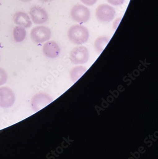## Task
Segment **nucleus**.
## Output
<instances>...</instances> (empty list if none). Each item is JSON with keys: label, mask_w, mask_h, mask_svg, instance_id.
<instances>
[{"label": "nucleus", "mask_w": 158, "mask_h": 159, "mask_svg": "<svg viewBox=\"0 0 158 159\" xmlns=\"http://www.w3.org/2000/svg\"><path fill=\"white\" fill-rule=\"evenodd\" d=\"M67 35L69 40L72 43L82 44L88 41L89 39L90 34L86 27L82 25H76L69 28Z\"/></svg>", "instance_id": "nucleus-1"}, {"label": "nucleus", "mask_w": 158, "mask_h": 159, "mask_svg": "<svg viewBox=\"0 0 158 159\" xmlns=\"http://www.w3.org/2000/svg\"><path fill=\"white\" fill-rule=\"evenodd\" d=\"M88 49L84 46L75 47L70 52V58L74 64H83L89 59Z\"/></svg>", "instance_id": "nucleus-2"}, {"label": "nucleus", "mask_w": 158, "mask_h": 159, "mask_svg": "<svg viewBox=\"0 0 158 159\" xmlns=\"http://www.w3.org/2000/svg\"><path fill=\"white\" fill-rule=\"evenodd\" d=\"M115 15V10L108 4H101L98 6L96 10V17L100 22L103 23L110 22L113 20Z\"/></svg>", "instance_id": "nucleus-3"}, {"label": "nucleus", "mask_w": 158, "mask_h": 159, "mask_svg": "<svg viewBox=\"0 0 158 159\" xmlns=\"http://www.w3.org/2000/svg\"><path fill=\"white\" fill-rule=\"evenodd\" d=\"M52 101L51 97L47 93H37L31 99V107L33 111L37 112L48 105Z\"/></svg>", "instance_id": "nucleus-4"}, {"label": "nucleus", "mask_w": 158, "mask_h": 159, "mask_svg": "<svg viewBox=\"0 0 158 159\" xmlns=\"http://www.w3.org/2000/svg\"><path fill=\"white\" fill-rule=\"evenodd\" d=\"M72 18L77 23H83L89 20L90 14L89 10L83 5L78 4L72 8L71 12Z\"/></svg>", "instance_id": "nucleus-5"}, {"label": "nucleus", "mask_w": 158, "mask_h": 159, "mask_svg": "<svg viewBox=\"0 0 158 159\" xmlns=\"http://www.w3.org/2000/svg\"><path fill=\"white\" fill-rule=\"evenodd\" d=\"M51 31L46 26H38L34 27L31 32V38L34 42L42 43L50 39Z\"/></svg>", "instance_id": "nucleus-6"}, {"label": "nucleus", "mask_w": 158, "mask_h": 159, "mask_svg": "<svg viewBox=\"0 0 158 159\" xmlns=\"http://www.w3.org/2000/svg\"><path fill=\"white\" fill-rule=\"evenodd\" d=\"M15 101L14 91L7 87H0V107L7 109L13 106Z\"/></svg>", "instance_id": "nucleus-7"}, {"label": "nucleus", "mask_w": 158, "mask_h": 159, "mask_svg": "<svg viewBox=\"0 0 158 159\" xmlns=\"http://www.w3.org/2000/svg\"><path fill=\"white\" fill-rule=\"evenodd\" d=\"M29 12L32 20L34 24L40 25L44 24L47 21L48 19L47 12L41 7L33 6L31 8Z\"/></svg>", "instance_id": "nucleus-8"}, {"label": "nucleus", "mask_w": 158, "mask_h": 159, "mask_svg": "<svg viewBox=\"0 0 158 159\" xmlns=\"http://www.w3.org/2000/svg\"><path fill=\"white\" fill-rule=\"evenodd\" d=\"M60 48L56 42L54 41L44 43L42 52L46 57L50 58H56L60 54Z\"/></svg>", "instance_id": "nucleus-9"}, {"label": "nucleus", "mask_w": 158, "mask_h": 159, "mask_svg": "<svg viewBox=\"0 0 158 159\" xmlns=\"http://www.w3.org/2000/svg\"><path fill=\"white\" fill-rule=\"evenodd\" d=\"M13 19L16 25L24 28H29L32 26V23L29 16L24 11L16 12Z\"/></svg>", "instance_id": "nucleus-10"}, {"label": "nucleus", "mask_w": 158, "mask_h": 159, "mask_svg": "<svg viewBox=\"0 0 158 159\" xmlns=\"http://www.w3.org/2000/svg\"><path fill=\"white\" fill-rule=\"evenodd\" d=\"M110 39L111 38L106 35H103L98 37L95 41L94 44L96 52L98 54H101L109 43Z\"/></svg>", "instance_id": "nucleus-11"}, {"label": "nucleus", "mask_w": 158, "mask_h": 159, "mask_svg": "<svg viewBox=\"0 0 158 159\" xmlns=\"http://www.w3.org/2000/svg\"><path fill=\"white\" fill-rule=\"evenodd\" d=\"M13 34L15 41L18 43L22 42L25 39L26 32L24 27L16 26L14 28Z\"/></svg>", "instance_id": "nucleus-12"}, {"label": "nucleus", "mask_w": 158, "mask_h": 159, "mask_svg": "<svg viewBox=\"0 0 158 159\" xmlns=\"http://www.w3.org/2000/svg\"><path fill=\"white\" fill-rule=\"evenodd\" d=\"M86 71V68L83 66H78L74 67L70 73L72 80L73 82L77 81Z\"/></svg>", "instance_id": "nucleus-13"}, {"label": "nucleus", "mask_w": 158, "mask_h": 159, "mask_svg": "<svg viewBox=\"0 0 158 159\" xmlns=\"http://www.w3.org/2000/svg\"><path fill=\"white\" fill-rule=\"evenodd\" d=\"M8 78V76L6 71L2 67H0V86L4 85L7 82Z\"/></svg>", "instance_id": "nucleus-14"}, {"label": "nucleus", "mask_w": 158, "mask_h": 159, "mask_svg": "<svg viewBox=\"0 0 158 159\" xmlns=\"http://www.w3.org/2000/svg\"><path fill=\"white\" fill-rule=\"evenodd\" d=\"M107 1L109 3L114 6L121 5L125 1V0H107Z\"/></svg>", "instance_id": "nucleus-15"}, {"label": "nucleus", "mask_w": 158, "mask_h": 159, "mask_svg": "<svg viewBox=\"0 0 158 159\" xmlns=\"http://www.w3.org/2000/svg\"><path fill=\"white\" fill-rule=\"evenodd\" d=\"M81 1L85 5L92 6L97 2V0H81Z\"/></svg>", "instance_id": "nucleus-16"}, {"label": "nucleus", "mask_w": 158, "mask_h": 159, "mask_svg": "<svg viewBox=\"0 0 158 159\" xmlns=\"http://www.w3.org/2000/svg\"><path fill=\"white\" fill-rule=\"evenodd\" d=\"M121 19H122V17L118 18L113 22L112 27H113L114 31H116L117 27L119 26V25L121 21Z\"/></svg>", "instance_id": "nucleus-17"}, {"label": "nucleus", "mask_w": 158, "mask_h": 159, "mask_svg": "<svg viewBox=\"0 0 158 159\" xmlns=\"http://www.w3.org/2000/svg\"><path fill=\"white\" fill-rule=\"evenodd\" d=\"M40 1L43 2H48L52 1V0H40Z\"/></svg>", "instance_id": "nucleus-18"}, {"label": "nucleus", "mask_w": 158, "mask_h": 159, "mask_svg": "<svg viewBox=\"0 0 158 159\" xmlns=\"http://www.w3.org/2000/svg\"><path fill=\"white\" fill-rule=\"evenodd\" d=\"M20 1L23 2H29L31 1L32 0H20Z\"/></svg>", "instance_id": "nucleus-19"}]
</instances>
